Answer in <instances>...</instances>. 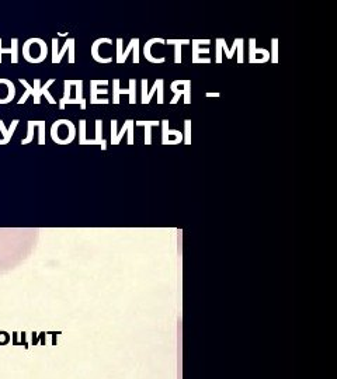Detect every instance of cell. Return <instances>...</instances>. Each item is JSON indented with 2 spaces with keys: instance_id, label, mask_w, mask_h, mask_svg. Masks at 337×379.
I'll list each match as a JSON object with an SVG mask.
<instances>
[{
  "instance_id": "17",
  "label": "cell",
  "mask_w": 337,
  "mask_h": 379,
  "mask_svg": "<svg viewBox=\"0 0 337 379\" xmlns=\"http://www.w3.org/2000/svg\"><path fill=\"white\" fill-rule=\"evenodd\" d=\"M166 44L174 45V63H181V47L191 44L190 39H166Z\"/></svg>"
},
{
  "instance_id": "8",
  "label": "cell",
  "mask_w": 337,
  "mask_h": 379,
  "mask_svg": "<svg viewBox=\"0 0 337 379\" xmlns=\"http://www.w3.org/2000/svg\"><path fill=\"white\" fill-rule=\"evenodd\" d=\"M153 44H162V45H165L166 44V39H163V38H150L149 41L145 44V47H143V55L146 58V61L150 62V63H165L166 62V58H153L152 57V54H150V48Z\"/></svg>"
},
{
  "instance_id": "11",
  "label": "cell",
  "mask_w": 337,
  "mask_h": 379,
  "mask_svg": "<svg viewBox=\"0 0 337 379\" xmlns=\"http://www.w3.org/2000/svg\"><path fill=\"white\" fill-rule=\"evenodd\" d=\"M170 136H174V139L183 142V132H180L177 129H170L168 120H162V143L170 145Z\"/></svg>"
},
{
  "instance_id": "12",
  "label": "cell",
  "mask_w": 337,
  "mask_h": 379,
  "mask_svg": "<svg viewBox=\"0 0 337 379\" xmlns=\"http://www.w3.org/2000/svg\"><path fill=\"white\" fill-rule=\"evenodd\" d=\"M191 44H193V58H191V62L197 65V63H211L212 62V59L209 57L206 58H200V55H202V54H209V49L208 48H202L200 47V45H197V42L193 39L191 41Z\"/></svg>"
},
{
  "instance_id": "23",
  "label": "cell",
  "mask_w": 337,
  "mask_h": 379,
  "mask_svg": "<svg viewBox=\"0 0 337 379\" xmlns=\"http://www.w3.org/2000/svg\"><path fill=\"white\" fill-rule=\"evenodd\" d=\"M270 62H271V63H277V62H278V39H277V38H272L271 39Z\"/></svg>"
},
{
  "instance_id": "2",
  "label": "cell",
  "mask_w": 337,
  "mask_h": 379,
  "mask_svg": "<svg viewBox=\"0 0 337 379\" xmlns=\"http://www.w3.org/2000/svg\"><path fill=\"white\" fill-rule=\"evenodd\" d=\"M61 133H65L67 143L73 142V139L76 138V128L73 123L69 121V120H58L56 123L52 124V126H51V138H52L54 142L58 141Z\"/></svg>"
},
{
  "instance_id": "26",
  "label": "cell",
  "mask_w": 337,
  "mask_h": 379,
  "mask_svg": "<svg viewBox=\"0 0 337 379\" xmlns=\"http://www.w3.org/2000/svg\"><path fill=\"white\" fill-rule=\"evenodd\" d=\"M243 47L244 39L239 38V44H237V63H243Z\"/></svg>"
},
{
  "instance_id": "16",
  "label": "cell",
  "mask_w": 337,
  "mask_h": 379,
  "mask_svg": "<svg viewBox=\"0 0 337 379\" xmlns=\"http://www.w3.org/2000/svg\"><path fill=\"white\" fill-rule=\"evenodd\" d=\"M19 121L20 120H13L9 128H6L4 123L0 120V132L3 133V139H0V145H7L11 141V136H13V133H14L17 125H19Z\"/></svg>"
},
{
  "instance_id": "22",
  "label": "cell",
  "mask_w": 337,
  "mask_h": 379,
  "mask_svg": "<svg viewBox=\"0 0 337 379\" xmlns=\"http://www.w3.org/2000/svg\"><path fill=\"white\" fill-rule=\"evenodd\" d=\"M28 129H27V138H24L21 141V145H27V143H31L34 141V128H35V121H28L27 124Z\"/></svg>"
},
{
  "instance_id": "20",
  "label": "cell",
  "mask_w": 337,
  "mask_h": 379,
  "mask_svg": "<svg viewBox=\"0 0 337 379\" xmlns=\"http://www.w3.org/2000/svg\"><path fill=\"white\" fill-rule=\"evenodd\" d=\"M73 86H76V101L80 105L82 110H86V100L83 98V80H73Z\"/></svg>"
},
{
  "instance_id": "9",
  "label": "cell",
  "mask_w": 337,
  "mask_h": 379,
  "mask_svg": "<svg viewBox=\"0 0 337 379\" xmlns=\"http://www.w3.org/2000/svg\"><path fill=\"white\" fill-rule=\"evenodd\" d=\"M134 52L132 55H134V63H139V38H132L131 41H130V44H128V47L125 51H122V55H121V61H120V65L121 63H125V61H127V58L128 55Z\"/></svg>"
},
{
  "instance_id": "14",
  "label": "cell",
  "mask_w": 337,
  "mask_h": 379,
  "mask_svg": "<svg viewBox=\"0 0 337 379\" xmlns=\"http://www.w3.org/2000/svg\"><path fill=\"white\" fill-rule=\"evenodd\" d=\"M1 38H0V63H1V55L3 54H10L11 55V63H19V39L13 38L11 39V47L1 48Z\"/></svg>"
},
{
  "instance_id": "5",
  "label": "cell",
  "mask_w": 337,
  "mask_h": 379,
  "mask_svg": "<svg viewBox=\"0 0 337 379\" xmlns=\"http://www.w3.org/2000/svg\"><path fill=\"white\" fill-rule=\"evenodd\" d=\"M181 89L176 86L174 83H171V92L174 93L173 100L170 101V104H176L180 100V95H184V104L188 105L191 103V82L190 80H181Z\"/></svg>"
},
{
  "instance_id": "27",
  "label": "cell",
  "mask_w": 337,
  "mask_h": 379,
  "mask_svg": "<svg viewBox=\"0 0 337 379\" xmlns=\"http://www.w3.org/2000/svg\"><path fill=\"white\" fill-rule=\"evenodd\" d=\"M122 55V38H117V63H120Z\"/></svg>"
},
{
  "instance_id": "28",
  "label": "cell",
  "mask_w": 337,
  "mask_h": 379,
  "mask_svg": "<svg viewBox=\"0 0 337 379\" xmlns=\"http://www.w3.org/2000/svg\"><path fill=\"white\" fill-rule=\"evenodd\" d=\"M58 39L56 38H52V63L55 62L56 55H58Z\"/></svg>"
},
{
  "instance_id": "10",
  "label": "cell",
  "mask_w": 337,
  "mask_h": 379,
  "mask_svg": "<svg viewBox=\"0 0 337 379\" xmlns=\"http://www.w3.org/2000/svg\"><path fill=\"white\" fill-rule=\"evenodd\" d=\"M101 44H108V45H111L112 39H110V38H97V39L93 42V45H92V57H93L94 61H96V62H99V63H111L112 58L100 57V54H99V48H100Z\"/></svg>"
},
{
  "instance_id": "21",
  "label": "cell",
  "mask_w": 337,
  "mask_h": 379,
  "mask_svg": "<svg viewBox=\"0 0 337 379\" xmlns=\"http://www.w3.org/2000/svg\"><path fill=\"white\" fill-rule=\"evenodd\" d=\"M64 86H65V93H64V97L59 101V108L61 110H65V107L67 105V101L70 100V89L73 86V80H65Z\"/></svg>"
},
{
  "instance_id": "24",
  "label": "cell",
  "mask_w": 337,
  "mask_h": 379,
  "mask_svg": "<svg viewBox=\"0 0 337 379\" xmlns=\"http://www.w3.org/2000/svg\"><path fill=\"white\" fill-rule=\"evenodd\" d=\"M38 145H45V121H37Z\"/></svg>"
},
{
  "instance_id": "7",
  "label": "cell",
  "mask_w": 337,
  "mask_h": 379,
  "mask_svg": "<svg viewBox=\"0 0 337 379\" xmlns=\"http://www.w3.org/2000/svg\"><path fill=\"white\" fill-rule=\"evenodd\" d=\"M75 38H67L65 41V44H64V47H62V49L58 51V55H56L54 65H55V63H61V61L65 57L66 51H69V63H75Z\"/></svg>"
},
{
  "instance_id": "19",
  "label": "cell",
  "mask_w": 337,
  "mask_h": 379,
  "mask_svg": "<svg viewBox=\"0 0 337 379\" xmlns=\"http://www.w3.org/2000/svg\"><path fill=\"white\" fill-rule=\"evenodd\" d=\"M94 141L97 145H101V149H107V141L103 138V121L101 120H96V138Z\"/></svg>"
},
{
  "instance_id": "18",
  "label": "cell",
  "mask_w": 337,
  "mask_h": 379,
  "mask_svg": "<svg viewBox=\"0 0 337 379\" xmlns=\"http://www.w3.org/2000/svg\"><path fill=\"white\" fill-rule=\"evenodd\" d=\"M138 126L145 128V145H152V126H158L159 121H136Z\"/></svg>"
},
{
  "instance_id": "29",
  "label": "cell",
  "mask_w": 337,
  "mask_h": 379,
  "mask_svg": "<svg viewBox=\"0 0 337 379\" xmlns=\"http://www.w3.org/2000/svg\"><path fill=\"white\" fill-rule=\"evenodd\" d=\"M197 42V45H209L211 44V39H194Z\"/></svg>"
},
{
  "instance_id": "6",
  "label": "cell",
  "mask_w": 337,
  "mask_h": 379,
  "mask_svg": "<svg viewBox=\"0 0 337 379\" xmlns=\"http://www.w3.org/2000/svg\"><path fill=\"white\" fill-rule=\"evenodd\" d=\"M160 86H163V79H156L153 87L148 90V79H142V104H149Z\"/></svg>"
},
{
  "instance_id": "15",
  "label": "cell",
  "mask_w": 337,
  "mask_h": 379,
  "mask_svg": "<svg viewBox=\"0 0 337 379\" xmlns=\"http://www.w3.org/2000/svg\"><path fill=\"white\" fill-rule=\"evenodd\" d=\"M107 86L108 80H90V104H94L99 95H108V89H99L97 86Z\"/></svg>"
},
{
  "instance_id": "4",
  "label": "cell",
  "mask_w": 337,
  "mask_h": 379,
  "mask_svg": "<svg viewBox=\"0 0 337 379\" xmlns=\"http://www.w3.org/2000/svg\"><path fill=\"white\" fill-rule=\"evenodd\" d=\"M134 124L135 121L134 120H127L124 125H122L121 131L117 132V120H111V143L112 145H120L121 143V139L124 138L125 133H128V145H134Z\"/></svg>"
},
{
  "instance_id": "3",
  "label": "cell",
  "mask_w": 337,
  "mask_h": 379,
  "mask_svg": "<svg viewBox=\"0 0 337 379\" xmlns=\"http://www.w3.org/2000/svg\"><path fill=\"white\" fill-rule=\"evenodd\" d=\"M130 95V104H136V80L130 79V87L128 89H120V80H112V104H120V95Z\"/></svg>"
},
{
  "instance_id": "30",
  "label": "cell",
  "mask_w": 337,
  "mask_h": 379,
  "mask_svg": "<svg viewBox=\"0 0 337 379\" xmlns=\"http://www.w3.org/2000/svg\"><path fill=\"white\" fill-rule=\"evenodd\" d=\"M206 97H219V93H206Z\"/></svg>"
},
{
  "instance_id": "13",
  "label": "cell",
  "mask_w": 337,
  "mask_h": 379,
  "mask_svg": "<svg viewBox=\"0 0 337 379\" xmlns=\"http://www.w3.org/2000/svg\"><path fill=\"white\" fill-rule=\"evenodd\" d=\"M257 55H263V58L269 59L270 61V51L264 49V48L256 47V39L254 38H250L249 39V63L254 65V61H256V57Z\"/></svg>"
},
{
  "instance_id": "1",
  "label": "cell",
  "mask_w": 337,
  "mask_h": 379,
  "mask_svg": "<svg viewBox=\"0 0 337 379\" xmlns=\"http://www.w3.org/2000/svg\"><path fill=\"white\" fill-rule=\"evenodd\" d=\"M19 82L26 87V93L21 95V98L17 101L19 104H24L30 95L34 97V104H39V103H41V95H45L47 100L51 104H56V100L55 98H52V95H49V92H48V87L55 83V79H49L44 86H41V80H39V79H34V86L30 85L26 79H19Z\"/></svg>"
},
{
  "instance_id": "25",
  "label": "cell",
  "mask_w": 337,
  "mask_h": 379,
  "mask_svg": "<svg viewBox=\"0 0 337 379\" xmlns=\"http://www.w3.org/2000/svg\"><path fill=\"white\" fill-rule=\"evenodd\" d=\"M183 141L186 145H191V121L186 120L184 121V135H183Z\"/></svg>"
}]
</instances>
